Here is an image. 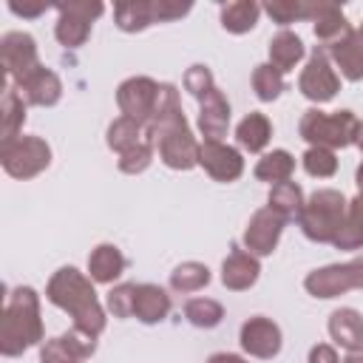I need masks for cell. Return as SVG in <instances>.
<instances>
[{
  "instance_id": "cell-1",
  "label": "cell",
  "mask_w": 363,
  "mask_h": 363,
  "mask_svg": "<svg viewBox=\"0 0 363 363\" xmlns=\"http://www.w3.org/2000/svg\"><path fill=\"white\" fill-rule=\"evenodd\" d=\"M48 301L65 312H71L74 318V326L91 332V335H99L105 329V312L96 301V292L91 286V281L74 269V267H62L60 272H54V278L48 281V289H45Z\"/></svg>"
},
{
  "instance_id": "cell-2",
  "label": "cell",
  "mask_w": 363,
  "mask_h": 363,
  "mask_svg": "<svg viewBox=\"0 0 363 363\" xmlns=\"http://www.w3.org/2000/svg\"><path fill=\"white\" fill-rule=\"evenodd\" d=\"M40 340H43V320H40L37 292L31 286H17L0 320V352L6 357H14Z\"/></svg>"
},
{
  "instance_id": "cell-3",
  "label": "cell",
  "mask_w": 363,
  "mask_h": 363,
  "mask_svg": "<svg viewBox=\"0 0 363 363\" xmlns=\"http://www.w3.org/2000/svg\"><path fill=\"white\" fill-rule=\"evenodd\" d=\"M346 199L343 193L337 190H315L309 196V201L303 204L298 221H301V230L306 233V238L312 241H335L340 227H343V218H346Z\"/></svg>"
},
{
  "instance_id": "cell-4",
  "label": "cell",
  "mask_w": 363,
  "mask_h": 363,
  "mask_svg": "<svg viewBox=\"0 0 363 363\" xmlns=\"http://www.w3.org/2000/svg\"><path fill=\"white\" fill-rule=\"evenodd\" d=\"M357 119L352 111H335V113H323L318 108H309L301 116V136L312 145V147H346L354 142L357 136Z\"/></svg>"
},
{
  "instance_id": "cell-5",
  "label": "cell",
  "mask_w": 363,
  "mask_h": 363,
  "mask_svg": "<svg viewBox=\"0 0 363 363\" xmlns=\"http://www.w3.org/2000/svg\"><path fill=\"white\" fill-rule=\"evenodd\" d=\"M0 159L9 176L14 179H31L51 162V147L40 136H17L14 142L0 147Z\"/></svg>"
},
{
  "instance_id": "cell-6",
  "label": "cell",
  "mask_w": 363,
  "mask_h": 363,
  "mask_svg": "<svg viewBox=\"0 0 363 363\" xmlns=\"http://www.w3.org/2000/svg\"><path fill=\"white\" fill-rule=\"evenodd\" d=\"M303 286L315 298H335V295H343L349 289H363V255L352 258L346 264H332V267L309 272Z\"/></svg>"
},
{
  "instance_id": "cell-7",
  "label": "cell",
  "mask_w": 363,
  "mask_h": 363,
  "mask_svg": "<svg viewBox=\"0 0 363 363\" xmlns=\"http://www.w3.org/2000/svg\"><path fill=\"white\" fill-rule=\"evenodd\" d=\"M60 20H57V40L68 48H77L88 40L91 34V23L105 11L102 3H88V0H71V3H60L57 6Z\"/></svg>"
},
{
  "instance_id": "cell-8",
  "label": "cell",
  "mask_w": 363,
  "mask_h": 363,
  "mask_svg": "<svg viewBox=\"0 0 363 363\" xmlns=\"http://www.w3.org/2000/svg\"><path fill=\"white\" fill-rule=\"evenodd\" d=\"M159 91L162 85H156L150 77H130L119 85L116 91V102L122 108V113L139 125H147L153 119L156 102H159Z\"/></svg>"
},
{
  "instance_id": "cell-9",
  "label": "cell",
  "mask_w": 363,
  "mask_h": 363,
  "mask_svg": "<svg viewBox=\"0 0 363 363\" xmlns=\"http://www.w3.org/2000/svg\"><path fill=\"white\" fill-rule=\"evenodd\" d=\"M298 88L312 102H329L337 94L340 79H337V74H335V68L329 62L326 48H315L312 51V57H309V62H306V68H303V74L298 79Z\"/></svg>"
},
{
  "instance_id": "cell-10",
  "label": "cell",
  "mask_w": 363,
  "mask_h": 363,
  "mask_svg": "<svg viewBox=\"0 0 363 363\" xmlns=\"http://www.w3.org/2000/svg\"><path fill=\"white\" fill-rule=\"evenodd\" d=\"M0 57H3L6 77L14 79V82H23L31 71L40 68L34 37L26 34V31H9V34H3V40H0Z\"/></svg>"
},
{
  "instance_id": "cell-11",
  "label": "cell",
  "mask_w": 363,
  "mask_h": 363,
  "mask_svg": "<svg viewBox=\"0 0 363 363\" xmlns=\"http://www.w3.org/2000/svg\"><path fill=\"white\" fill-rule=\"evenodd\" d=\"M153 145H159V159L173 170H190L193 164H199V145H196L187 122L162 130L153 139Z\"/></svg>"
},
{
  "instance_id": "cell-12",
  "label": "cell",
  "mask_w": 363,
  "mask_h": 363,
  "mask_svg": "<svg viewBox=\"0 0 363 363\" xmlns=\"http://www.w3.org/2000/svg\"><path fill=\"white\" fill-rule=\"evenodd\" d=\"M199 164L216 179V182H235L244 173V159L235 147L224 142L204 139L199 145Z\"/></svg>"
},
{
  "instance_id": "cell-13",
  "label": "cell",
  "mask_w": 363,
  "mask_h": 363,
  "mask_svg": "<svg viewBox=\"0 0 363 363\" xmlns=\"http://www.w3.org/2000/svg\"><path fill=\"white\" fill-rule=\"evenodd\" d=\"M281 230H284V218L275 210L264 207V210L252 213V218H250V224L244 230L247 252H252V255H269L275 250L278 238H281Z\"/></svg>"
},
{
  "instance_id": "cell-14",
  "label": "cell",
  "mask_w": 363,
  "mask_h": 363,
  "mask_svg": "<svg viewBox=\"0 0 363 363\" xmlns=\"http://www.w3.org/2000/svg\"><path fill=\"white\" fill-rule=\"evenodd\" d=\"M241 346L252 357H275L281 352V329L269 318H250L241 326Z\"/></svg>"
},
{
  "instance_id": "cell-15",
  "label": "cell",
  "mask_w": 363,
  "mask_h": 363,
  "mask_svg": "<svg viewBox=\"0 0 363 363\" xmlns=\"http://www.w3.org/2000/svg\"><path fill=\"white\" fill-rule=\"evenodd\" d=\"M306 20H315V37L320 40L323 48H329L332 43H337L340 37H346L352 31L340 6H335V3H320V0L306 3Z\"/></svg>"
},
{
  "instance_id": "cell-16",
  "label": "cell",
  "mask_w": 363,
  "mask_h": 363,
  "mask_svg": "<svg viewBox=\"0 0 363 363\" xmlns=\"http://www.w3.org/2000/svg\"><path fill=\"white\" fill-rule=\"evenodd\" d=\"M17 91L31 105H57L60 96H62V82H60V77L51 68H43L40 65L23 82H17Z\"/></svg>"
},
{
  "instance_id": "cell-17",
  "label": "cell",
  "mask_w": 363,
  "mask_h": 363,
  "mask_svg": "<svg viewBox=\"0 0 363 363\" xmlns=\"http://www.w3.org/2000/svg\"><path fill=\"white\" fill-rule=\"evenodd\" d=\"M258 272H261L258 258L247 250H238V247H233V252L221 264V281L227 289H235V292L250 289L258 281Z\"/></svg>"
},
{
  "instance_id": "cell-18",
  "label": "cell",
  "mask_w": 363,
  "mask_h": 363,
  "mask_svg": "<svg viewBox=\"0 0 363 363\" xmlns=\"http://www.w3.org/2000/svg\"><path fill=\"white\" fill-rule=\"evenodd\" d=\"M227 125H230V102L227 96L213 88L210 94L201 96V113H199V128L207 139L213 142H221V136L227 133Z\"/></svg>"
},
{
  "instance_id": "cell-19",
  "label": "cell",
  "mask_w": 363,
  "mask_h": 363,
  "mask_svg": "<svg viewBox=\"0 0 363 363\" xmlns=\"http://www.w3.org/2000/svg\"><path fill=\"white\" fill-rule=\"evenodd\" d=\"M329 335L343 349H363V315L357 309H335L329 318Z\"/></svg>"
},
{
  "instance_id": "cell-20",
  "label": "cell",
  "mask_w": 363,
  "mask_h": 363,
  "mask_svg": "<svg viewBox=\"0 0 363 363\" xmlns=\"http://www.w3.org/2000/svg\"><path fill=\"white\" fill-rule=\"evenodd\" d=\"M329 54L335 57V62H337V68L346 79H352V82L363 79V40L354 28L346 37H340L337 43H332Z\"/></svg>"
},
{
  "instance_id": "cell-21",
  "label": "cell",
  "mask_w": 363,
  "mask_h": 363,
  "mask_svg": "<svg viewBox=\"0 0 363 363\" xmlns=\"http://www.w3.org/2000/svg\"><path fill=\"white\" fill-rule=\"evenodd\" d=\"M170 312V295L156 286V284H139L136 286V301H133V315L142 323H159Z\"/></svg>"
},
{
  "instance_id": "cell-22",
  "label": "cell",
  "mask_w": 363,
  "mask_h": 363,
  "mask_svg": "<svg viewBox=\"0 0 363 363\" xmlns=\"http://www.w3.org/2000/svg\"><path fill=\"white\" fill-rule=\"evenodd\" d=\"M125 269V255L119 252V247L113 244H99L91 255H88V272L94 281L99 284H111L113 278H119Z\"/></svg>"
},
{
  "instance_id": "cell-23",
  "label": "cell",
  "mask_w": 363,
  "mask_h": 363,
  "mask_svg": "<svg viewBox=\"0 0 363 363\" xmlns=\"http://www.w3.org/2000/svg\"><path fill=\"white\" fill-rule=\"evenodd\" d=\"M301 57H303V43H301L298 34H292V31L284 28V31H278L269 40V65L275 71H281V74L292 71Z\"/></svg>"
},
{
  "instance_id": "cell-24",
  "label": "cell",
  "mask_w": 363,
  "mask_h": 363,
  "mask_svg": "<svg viewBox=\"0 0 363 363\" xmlns=\"http://www.w3.org/2000/svg\"><path fill=\"white\" fill-rule=\"evenodd\" d=\"M113 17L122 31H142L156 23V9L153 0H125L113 6Z\"/></svg>"
},
{
  "instance_id": "cell-25",
  "label": "cell",
  "mask_w": 363,
  "mask_h": 363,
  "mask_svg": "<svg viewBox=\"0 0 363 363\" xmlns=\"http://www.w3.org/2000/svg\"><path fill=\"white\" fill-rule=\"evenodd\" d=\"M332 244L337 250H360L363 247V190L349 201L343 227H340V233Z\"/></svg>"
},
{
  "instance_id": "cell-26",
  "label": "cell",
  "mask_w": 363,
  "mask_h": 363,
  "mask_svg": "<svg viewBox=\"0 0 363 363\" xmlns=\"http://www.w3.org/2000/svg\"><path fill=\"white\" fill-rule=\"evenodd\" d=\"M235 136H238V145H241V147H247L250 153H258V150L267 147V142H269V136H272V125H269V119H267L264 113L255 111V113H250V116H244V119L238 122Z\"/></svg>"
},
{
  "instance_id": "cell-27",
  "label": "cell",
  "mask_w": 363,
  "mask_h": 363,
  "mask_svg": "<svg viewBox=\"0 0 363 363\" xmlns=\"http://www.w3.org/2000/svg\"><path fill=\"white\" fill-rule=\"evenodd\" d=\"M269 210H275L284 221L298 218L301 210H303V190L295 182L272 184V190H269Z\"/></svg>"
},
{
  "instance_id": "cell-28",
  "label": "cell",
  "mask_w": 363,
  "mask_h": 363,
  "mask_svg": "<svg viewBox=\"0 0 363 363\" xmlns=\"http://www.w3.org/2000/svg\"><path fill=\"white\" fill-rule=\"evenodd\" d=\"M258 14H261V6L252 3V0H235V3H227L221 6V26L233 34H244L250 31L255 23H258Z\"/></svg>"
},
{
  "instance_id": "cell-29",
  "label": "cell",
  "mask_w": 363,
  "mask_h": 363,
  "mask_svg": "<svg viewBox=\"0 0 363 363\" xmlns=\"http://www.w3.org/2000/svg\"><path fill=\"white\" fill-rule=\"evenodd\" d=\"M142 128H145V125H139V122H133V119H128V116H119V119L108 128V145L122 156V153L139 147L145 139H150L147 130H142Z\"/></svg>"
},
{
  "instance_id": "cell-30",
  "label": "cell",
  "mask_w": 363,
  "mask_h": 363,
  "mask_svg": "<svg viewBox=\"0 0 363 363\" xmlns=\"http://www.w3.org/2000/svg\"><path fill=\"white\" fill-rule=\"evenodd\" d=\"M23 119H26V99L20 96L17 88L6 85V91H3V145L17 139Z\"/></svg>"
},
{
  "instance_id": "cell-31",
  "label": "cell",
  "mask_w": 363,
  "mask_h": 363,
  "mask_svg": "<svg viewBox=\"0 0 363 363\" xmlns=\"http://www.w3.org/2000/svg\"><path fill=\"white\" fill-rule=\"evenodd\" d=\"M292 170H295V159H292L286 150H272V153H267V156L255 164V179L281 184V182H289Z\"/></svg>"
},
{
  "instance_id": "cell-32",
  "label": "cell",
  "mask_w": 363,
  "mask_h": 363,
  "mask_svg": "<svg viewBox=\"0 0 363 363\" xmlns=\"http://www.w3.org/2000/svg\"><path fill=\"white\" fill-rule=\"evenodd\" d=\"M210 284V269L199 261H184L170 272V286L176 292H196Z\"/></svg>"
},
{
  "instance_id": "cell-33",
  "label": "cell",
  "mask_w": 363,
  "mask_h": 363,
  "mask_svg": "<svg viewBox=\"0 0 363 363\" xmlns=\"http://www.w3.org/2000/svg\"><path fill=\"white\" fill-rule=\"evenodd\" d=\"M184 315H187V320H190L193 326H199V329H213V326L221 323L224 309H221V303L213 301V298H193V301H187Z\"/></svg>"
},
{
  "instance_id": "cell-34",
  "label": "cell",
  "mask_w": 363,
  "mask_h": 363,
  "mask_svg": "<svg viewBox=\"0 0 363 363\" xmlns=\"http://www.w3.org/2000/svg\"><path fill=\"white\" fill-rule=\"evenodd\" d=\"M252 88H255L258 99L269 102V99L281 96V91H284V74L275 71L269 62L267 65H255V71H252Z\"/></svg>"
},
{
  "instance_id": "cell-35",
  "label": "cell",
  "mask_w": 363,
  "mask_h": 363,
  "mask_svg": "<svg viewBox=\"0 0 363 363\" xmlns=\"http://www.w3.org/2000/svg\"><path fill=\"white\" fill-rule=\"evenodd\" d=\"M303 167L309 176H318V179H329L335 170H337V159L329 147H309L303 153Z\"/></svg>"
},
{
  "instance_id": "cell-36",
  "label": "cell",
  "mask_w": 363,
  "mask_h": 363,
  "mask_svg": "<svg viewBox=\"0 0 363 363\" xmlns=\"http://www.w3.org/2000/svg\"><path fill=\"white\" fill-rule=\"evenodd\" d=\"M60 340H62V346H65L77 360H85V357H91V354L96 352V335H91V332H85V329H79V326L68 329Z\"/></svg>"
},
{
  "instance_id": "cell-37",
  "label": "cell",
  "mask_w": 363,
  "mask_h": 363,
  "mask_svg": "<svg viewBox=\"0 0 363 363\" xmlns=\"http://www.w3.org/2000/svg\"><path fill=\"white\" fill-rule=\"evenodd\" d=\"M264 9H267V14H269L275 23H281V26H289V23L306 17V0H272V3H267Z\"/></svg>"
},
{
  "instance_id": "cell-38",
  "label": "cell",
  "mask_w": 363,
  "mask_h": 363,
  "mask_svg": "<svg viewBox=\"0 0 363 363\" xmlns=\"http://www.w3.org/2000/svg\"><path fill=\"white\" fill-rule=\"evenodd\" d=\"M133 301H136V284H119L108 292V309L116 318H130L133 315Z\"/></svg>"
},
{
  "instance_id": "cell-39",
  "label": "cell",
  "mask_w": 363,
  "mask_h": 363,
  "mask_svg": "<svg viewBox=\"0 0 363 363\" xmlns=\"http://www.w3.org/2000/svg\"><path fill=\"white\" fill-rule=\"evenodd\" d=\"M150 159H153V142L145 139L139 147H133V150L119 156V170L122 173H142L150 164Z\"/></svg>"
},
{
  "instance_id": "cell-40",
  "label": "cell",
  "mask_w": 363,
  "mask_h": 363,
  "mask_svg": "<svg viewBox=\"0 0 363 363\" xmlns=\"http://www.w3.org/2000/svg\"><path fill=\"white\" fill-rule=\"evenodd\" d=\"M184 88L193 94V96H204V94H210L216 85H213V74H210V68L207 65H190L187 68V74H184Z\"/></svg>"
},
{
  "instance_id": "cell-41",
  "label": "cell",
  "mask_w": 363,
  "mask_h": 363,
  "mask_svg": "<svg viewBox=\"0 0 363 363\" xmlns=\"http://www.w3.org/2000/svg\"><path fill=\"white\" fill-rule=\"evenodd\" d=\"M40 363H82V360H77V357L62 346V340H60V337H54V340H48V343L43 346Z\"/></svg>"
},
{
  "instance_id": "cell-42",
  "label": "cell",
  "mask_w": 363,
  "mask_h": 363,
  "mask_svg": "<svg viewBox=\"0 0 363 363\" xmlns=\"http://www.w3.org/2000/svg\"><path fill=\"white\" fill-rule=\"evenodd\" d=\"M153 9H156V23H167V20H176L182 14L190 11V3H173V0H153Z\"/></svg>"
},
{
  "instance_id": "cell-43",
  "label": "cell",
  "mask_w": 363,
  "mask_h": 363,
  "mask_svg": "<svg viewBox=\"0 0 363 363\" xmlns=\"http://www.w3.org/2000/svg\"><path fill=\"white\" fill-rule=\"evenodd\" d=\"M309 363H337V352L332 346H326V343H318L309 352Z\"/></svg>"
},
{
  "instance_id": "cell-44",
  "label": "cell",
  "mask_w": 363,
  "mask_h": 363,
  "mask_svg": "<svg viewBox=\"0 0 363 363\" xmlns=\"http://www.w3.org/2000/svg\"><path fill=\"white\" fill-rule=\"evenodd\" d=\"M9 9L20 17H40L48 9V3H9Z\"/></svg>"
},
{
  "instance_id": "cell-45",
  "label": "cell",
  "mask_w": 363,
  "mask_h": 363,
  "mask_svg": "<svg viewBox=\"0 0 363 363\" xmlns=\"http://www.w3.org/2000/svg\"><path fill=\"white\" fill-rule=\"evenodd\" d=\"M207 363H247V360L238 357V354H230V352H218V354H213Z\"/></svg>"
},
{
  "instance_id": "cell-46",
  "label": "cell",
  "mask_w": 363,
  "mask_h": 363,
  "mask_svg": "<svg viewBox=\"0 0 363 363\" xmlns=\"http://www.w3.org/2000/svg\"><path fill=\"white\" fill-rule=\"evenodd\" d=\"M343 363H363V349H354V352H349Z\"/></svg>"
},
{
  "instance_id": "cell-47",
  "label": "cell",
  "mask_w": 363,
  "mask_h": 363,
  "mask_svg": "<svg viewBox=\"0 0 363 363\" xmlns=\"http://www.w3.org/2000/svg\"><path fill=\"white\" fill-rule=\"evenodd\" d=\"M354 142H357V147L363 150V122L357 125V136H354Z\"/></svg>"
},
{
  "instance_id": "cell-48",
  "label": "cell",
  "mask_w": 363,
  "mask_h": 363,
  "mask_svg": "<svg viewBox=\"0 0 363 363\" xmlns=\"http://www.w3.org/2000/svg\"><path fill=\"white\" fill-rule=\"evenodd\" d=\"M357 187H360V190H363V164H360V167H357Z\"/></svg>"
},
{
  "instance_id": "cell-49",
  "label": "cell",
  "mask_w": 363,
  "mask_h": 363,
  "mask_svg": "<svg viewBox=\"0 0 363 363\" xmlns=\"http://www.w3.org/2000/svg\"><path fill=\"white\" fill-rule=\"evenodd\" d=\"M357 34H360V40H363V26H360V28H357Z\"/></svg>"
}]
</instances>
